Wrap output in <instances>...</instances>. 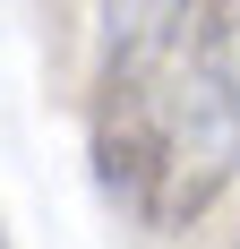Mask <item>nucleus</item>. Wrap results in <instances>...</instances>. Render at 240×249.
Instances as JSON below:
<instances>
[{
  "instance_id": "f03ea898",
  "label": "nucleus",
  "mask_w": 240,
  "mask_h": 249,
  "mask_svg": "<svg viewBox=\"0 0 240 249\" xmlns=\"http://www.w3.org/2000/svg\"><path fill=\"white\" fill-rule=\"evenodd\" d=\"M197 43H206L215 77L240 95V9H197Z\"/></svg>"
},
{
  "instance_id": "f257e3e1",
  "label": "nucleus",
  "mask_w": 240,
  "mask_h": 249,
  "mask_svg": "<svg viewBox=\"0 0 240 249\" xmlns=\"http://www.w3.org/2000/svg\"><path fill=\"white\" fill-rule=\"evenodd\" d=\"M95 172L146 232H189L240 172V95L197 43V9H129L103 35Z\"/></svg>"
}]
</instances>
